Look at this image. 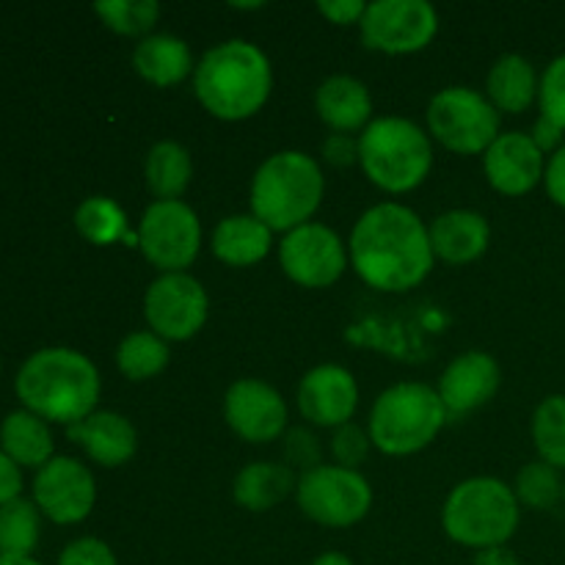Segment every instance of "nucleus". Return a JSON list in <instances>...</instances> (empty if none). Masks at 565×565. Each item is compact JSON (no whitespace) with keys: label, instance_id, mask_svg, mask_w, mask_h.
<instances>
[{"label":"nucleus","instance_id":"nucleus-1","mask_svg":"<svg viewBox=\"0 0 565 565\" xmlns=\"http://www.w3.org/2000/svg\"><path fill=\"white\" fill-rule=\"evenodd\" d=\"M351 259L356 274L375 290H412L434 268L428 226L403 204H375L353 226Z\"/></svg>","mask_w":565,"mask_h":565},{"label":"nucleus","instance_id":"nucleus-2","mask_svg":"<svg viewBox=\"0 0 565 565\" xmlns=\"http://www.w3.org/2000/svg\"><path fill=\"white\" fill-rule=\"evenodd\" d=\"M17 395L36 417L75 425L94 414L97 406V367L70 348H44L22 364L17 375Z\"/></svg>","mask_w":565,"mask_h":565},{"label":"nucleus","instance_id":"nucleus-3","mask_svg":"<svg viewBox=\"0 0 565 565\" xmlns=\"http://www.w3.org/2000/svg\"><path fill=\"white\" fill-rule=\"evenodd\" d=\"M193 88L210 114L224 121H241L263 108L274 88V72L257 44L230 39L202 55Z\"/></svg>","mask_w":565,"mask_h":565},{"label":"nucleus","instance_id":"nucleus-4","mask_svg":"<svg viewBox=\"0 0 565 565\" xmlns=\"http://www.w3.org/2000/svg\"><path fill=\"white\" fill-rule=\"evenodd\" d=\"M323 199V171L309 154L276 152L257 169L252 210L270 232H292L309 224Z\"/></svg>","mask_w":565,"mask_h":565},{"label":"nucleus","instance_id":"nucleus-5","mask_svg":"<svg viewBox=\"0 0 565 565\" xmlns=\"http://www.w3.org/2000/svg\"><path fill=\"white\" fill-rule=\"evenodd\" d=\"M359 163L381 191L406 193L428 177L434 149L414 121L384 116L370 121L359 136Z\"/></svg>","mask_w":565,"mask_h":565},{"label":"nucleus","instance_id":"nucleus-6","mask_svg":"<svg viewBox=\"0 0 565 565\" xmlns=\"http://www.w3.org/2000/svg\"><path fill=\"white\" fill-rule=\"evenodd\" d=\"M441 524L463 546H505L519 527V500L511 486L497 478L463 480L447 497Z\"/></svg>","mask_w":565,"mask_h":565},{"label":"nucleus","instance_id":"nucleus-7","mask_svg":"<svg viewBox=\"0 0 565 565\" xmlns=\"http://www.w3.org/2000/svg\"><path fill=\"white\" fill-rule=\"evenodd\" d=\"M445 419L439 392L425 384H395L381 392L370 412V441L386 456H412L436 439Z\"/></svg>","mask_w":565,"mask_h":565},{"label":"nucleus","instance_id":"nucleus-8","mask_svg":"<svg viewBox=\"0 0 565 565\" xmlns=\"http://www.w3.org/2000/svg\"><path fill=\"white\" fill-rule=\"evenodd\" d=\"M428 127L450 152L478 154L500 138V110L475 88L450 86L430 99Z\"/></svg>","mask_w":565,"mask_h":565},{"label":"nucleus","instance_id":"nucleus-9","mask_svg":"<svg viewBox=\"0 0 565 565\" xmlns=\"http://www.w3.org/2000/svg\"><path fill=\"white\" fill-rule=\"evenodd\" d=\"M298 508L326 527H351L367 516L373 489L356 469L318 467L298 480Z\"/></svg>","mask_w":565,"mask_h":565},{"label":"nucleus","instance_id":"nucleus-10","mask_svg":"<svg viewBox=\"0 0 565 565\" xmlns=\"http://www.w3.org/2000/svg\"><path fill=\"white\" fill-rule=\"evenodd\" d=\"M136 235L143 257L166 274H182L202 246V226L185 202L149 204Z\"/></svg>","mask_w":565,"mask_h":565},{"label":"nucleus","instance_id":"nucleus-11","mask_svg":"<svg viewBox=\"0 0 565 565\" xmlns=\"http://www.w3.org/2000/svg\"><path fill=\"white\" fill-rule=\"evenodd\" d=\"M362 42L390 55L417 53L439 31V14L425 0H379L362 17Z\"/></svg>","mask_w":565,"mask_h":565},{"label":"nucleus","instance_id":"nucleus-12","mask_svg":"<svg viewBox=\"0 0 565 565\" xmlns=\"http://www.w3.org/2000/svg\"><path fill=\"white\" fill-rule=\"evenodd\" d=\"M143 315L160 340H191L207 320V292L193 276L163 274L143 296Z\"/></svg>","mask_w":565,"mask_h":565},{"label":"nucleus","instance_id":"nucleus-13","mask_svg":"<svg viewBox=\"0 0 565 565\" xmlns=\"http://www.w3.org/2000/svg\"><path fill=\"white\" fill-rule=\"evenodd\" d=\"M285 274L301 287H329L348 265L340 235L323 224H303L287 232L279 246Z\"/></svg>","mask_w":565,"mask_h":565},{"label":"nucleus","instance_id":"nucleus-14","mask_svg":"<svg viewBox=\"0 0 565 565\" xmlns=\"http://www.w3.org/2000/svg\"><path fill=\"white\" fill-rule=\"evenodd\" d=\"M94 478L75 458H50L33 480V500L55 524H75L92 513Z\"/></svg>","mask_w":565,"mask_h":565},{"label":"nucleus","instance_id":"nucleus-15","mask_svg":"<svg viewBox=\"0 0 565 565\" xmlns=\"http://www.w3.org/2000/svg\"><path fill=\"white\" fill-rule=\"evenodd\" d=\"M224 417L241 439L263 445L274 441L287 428V403L274 386L263 381H237L224 397Z\"/></svg>","mask_w":565,"mask_h":565},{"label":"nucleus","instance_id":"nucleus-16","mask_svg":"<svg viewBox=\"0 0 565 565\" xmlns=\"http://www.w3.org/2000/svg\"><path fill=\"white\" fill-rule=\"evenodd\" d=\"M359 406V386L340 364H320L303 375L298 386V408L303 419L323 428H342L351 423Z\"/></svg>","mask_w":565,"mask_h":565},{"label":"nucleus","instance_id":"nucleus-17","mask_svg":"<svg viewBox=\"0 0 565 565\" xmlns=\"http://www.w3.org/2000/svg\"><path fill=\"white\" fill-rule=\"evenodd\" d=\"M483 169L494 191L524 196L544 180L546 163L544 152L527 132H500V138L486 149Z\"/></svg>","mask_w":565,"mask_h":565},{"label":"nucleus","instance_id":"nucleus-18","mask_svg":"<svg viewBox=\"0 0 565 565\" xmlns=\"http://www.w3.org/2000/svg\"><path fill=\"white\" fill-rule=\"evenodd\" d=\"M500 390V364L483 351H469L458 356L445 370L439 384V397L447 414L475 412L478 406L489 403Z\"/></svg>","mask_w":565,"mask_h":565},{"label":"nucleus","instance_id":"nucleus-19","mask_svg":"<svg viewBox=\"0 0 565 565\" xmlns=\"http://www.w3.org/2000/svg\"><path fill=\"white\" fill-rule=\"evenodd\" d=\"M70 439L77 441L94 463L108 469L130 461L138 447L136 428L116 412H94L81 423L70 425Z\"/></svg>","mask_w":565,"mask_h":565},{"label":"nucleus","instance_id":"nucleus-20","mask_svg":"<svg viewBox=\"0 0 565 565\" xmlns=\"http://www.w3.org/2000/svg\"><path fill=\"white\" fill-rule=\"evenodd\" d=\"M430 248L434 257L445 259L450 265L475 263L480 254L489 248V221L472 210H450L441 213L434 224L428 226Z\"/></svg>","mask_w":565,"mask_h":565},{"label":"nucleus","instance_id":"nucleus-21","mask_svg":"<svg viewBox=\"0 0 565 565\" xmlns=\"http://www.w3.org/2000/svg\"><path fill=\"white\" fill-rule=\"evenodd\" d=\"M320 119L337 132L364 130L373 116V99H370L367 86L351 75H334L320 83L315 94Z\"/></svg>","mask_w":565,"mask_h":565},{"label":"nucleus","instance_id":"nucleus-22","mask_svg":"<svg viewBox=\"0 0 565 565\" xmlns=\"http://www.w3.org/2000/svg\"><path fill=\"white\" fill-rule=\"evenodd\" d=\"M132 66L143 81L166 88L191 75L193 55L182 39L169 36V33H152L138 42L136 53H132Z\"/></svg>","mask_w":565,"mask_h":565},{"label":"nucleus","instance_id":"nucleus-23","mask_svg":"<svg viewBox=\"0 0 565 565\" xmlns=\"http://www.w3.org/2000/svg\"><path fill=\"white\" fill-rule=\"evenodd\" d=\"M270 230L257 215H230L213 232V254L232 268H248L270 252Z\"/></svg>","mask_w":565,"mask_h":565},{"label":"nucleus","instance_id":"nucleus-24","mask_svg":"<svg viewBox=\"0 0 565 565\" xmlns=\"http://www.w3.org/2000/svg\"><path fill=\"white\" fill-rule=\"evenodd\" d=\"M539 75L522 55H502L489 72V103L505 114H522L539 99Z\"/></svg>","mask_w":565,"mask_h":565},{"label":"nucleus","instance_id":"nucleus-25","mask_svg":"<svg viewBox=\"0 0 565 565\" xmlns=\"http://www.w3.org/2000/svg\"><path fill=\"white\" fill-rule=\"evenodd\" d=\"M298 489V480L290 467L285 463H248L241 469L235 478V500L237 505L248 508V511H270L287 500L290 491Z\"/></svg>","mask_w":565,"mask_h":565},{"label":"nucleus","instance_id":"nucleus-26","mask_svg":"<svg viewBox=\"0 0 565 565\" xmlns=\"http://www.w3.org/2000/svg\"><path fill=\"white\" fill-rule=\"evenodd\" d=\"M143 177L158 202H180V196L191 185L193 160L182 143L160 141L149 149Z\"/></svg>","mask_w":565,"mask_h":565},{"label":"nucleus","instance_id":"nucleus-27","mask_svg":"<svg viewBox=\"0 0 565 565\" xmlns=\"http://www.w3.org/2000/svg\"><path fill=\"white\" fill-rule=\"evenodd\" d=\"M6 456L22 467H44L53 458V436L42 417L31 412H14L0 428Z\"/></svg>","mask_w":565,"mask_h":565},{"label":"nucleus","instance_id":"nucleus-28","mask_svg":"<svg viewBox=\"0 0 565 565\" xmlns=\"http://www.w3.org/2000/svg\"><path fill=\"white\" fill-rule=\"evenodd\" d=\"M75 226L94 246H110V243H138V235L127 230V218L116 202L105 196H92L77 207Z\"/></svg>","mask_w":565,"mask_h":565},{"label":"nucleus","instance_id":"nucleus-29","mask_svg":"<svg viewBox=\"0 0 565 565\" xmlns=\"http://www.w3.org/2000/svg\"><path fill=\"white\" fill-rule=\"evenodd\" d=\"M116 364H119L121 375H127L130 381L154 379L169 364V345L154 331H136L121 340L119 351H116Z\"/></svg>","mask_w":565,"mask_h":565},{"label":"nucleus","instance_id":"nucleus-30","mask_svg":"<svg viewBox=\"0 0 565 565\" xmlns=\"http://www.w3.org/2000/svg\"><path fill=\"white\" fill-rule=\"evenodd\" d=\"M39 544V513L28 500L0 505V555L31 557Z\"/></svg>","mask_w":565,"mask_h":565},{"label":"nucleus","instance_id":"nucleus-31","mask_svg":"<svg viewBox=\"0 0 565 565\" xmlns=\"http://www.w3.org/2000/svg\"><path fill=\"white\" fill-rule=\"evenodd\" d=\"M533 441L541 461L565 469V395H550L535 408Z\"/></svg>","mask_w":565,"mask_h":565},{"label":"nucleus","instance_id":"nucleus-32","mask_svg":"<svg viewBox=\"0 0 565 565\" xmlns=\"http://www.w3.org/2000/svg\"><path fill=\"white\" fill-rule=\"evenodd\" d=\"M516 494L519 505H527L533 511H550L563 500V480L555 467L544 461H533L519 472L516 478Z\"/></svg>","mask_w":565,"mask_h":565},{"label":"nucleus","instance_id":"nucleus-33","mask_svg":"<svg viewBox=\"0 0 565 565\" xmlns=\"http://www.w3.org/2000/svg\"><path fill=\"white\" fill-rule=\"evenodd\" d=\"M94 11L110 31L121 36H143L160 17V6L154 0H103L94 6Z\"/></svg>","mask_w":565,"mask_h":565},{"label":"nucleus","instance_id":"nucleus-34","mask_svg":"<svg viewBox=\"0 0 565 565\" xmlns=\"http://www.w3.org/2000/svg\"><path fill=\"white\" fill-rule=\"evenodd\" d=\"M541 116L565 132V55H557L539 83Z\"/></svg>","mask_w":565,"mask_h":565},{"label":"nucleus","instance_id":"nucleus-35","mask_svg":"<svg viewBox=\"0 0 565 565\" xmlns=\"http://www.w3.org/2000/svg\"><path fill=\"white\" fill-rule=\"evenodd\" d=\"M331 452H334V458L340 461V467L356 469L359 463L367 458L370 436L364 434L359 425H342V428H337L334 439H331Z\"/></svg>","mask_w":565,"mask_h":565},{"label":"nucleus","instance_id":"nucleus-36","mask_svg":"<svg viewBox=\"0 0 565 565\" xmlns=\"http://www.w3.org/2000/svg\"><path fill=\"white\" fill-rule=\"evenodd\" d=\"M285 456L292 467L318 469L320 467V445L318 436L309 434L307 428H292L285 436Z\"/></svg>","mask_w":565,"mask_h":565},{"label":"nucleus","instance_id":"nucleus-37","mask_svg":"<svg viewBox=\"0 0 565 565\" xmlns=\"http://www.w3.org/2000/svg\"><path fill=\"white\" fill-rule=\"evenodd\" d=\"M58 565H116V557L103 541L81 539L61 552Z\"/></svg>","mask_w":565,"mask_h":565},{"label":"nucleus","instance_id":"nucleus-38","mask_svg":"<svg viewBox=\"0 0 565 565\" xmlns=\"http://www.w3.org/2000/svg\"><path fill=\"white\" fill-rule=\"evenodd\" d=\"M318 9L334 25H351V22H362L367 3H362V0H320Z\"/></svg>","mask_w":565,"mask_h":565},{"label":"nucleus","instance_id":"nucleus-39","mask_svg":"<svg viewBox=\"0 0 565 565\" xmlns=\"http://www.w3.org/2000/svg\"><path fill=\"white\" fill-rule=\"evenodd\" d=\"M544 185L552 202H555L557 207H565V143L552 154L550 163H546Z\"/></svg>","mask_w":565,"mask_h":565},{"label":"nucleus","instance_id":"nucleus-40","mask_svg":"<svg viewBox=\"0 0 565 565\" xmlns=\"http://www.w3.org/2000/svg\"><path fill=\"white\" fill-rule=\"evenodd\" d=\"M323 154L334 166H351L359 160V141H353L348 132H331L323 143Z\"/></svg>","mask_w":565,"mask_h":565},{"label":"nucleus","instance_id":"nucleus-41","mask_svg":"<svg viewBox=\"0 0 565 565\" xmlns=\"http://www.w3.org/2000/svg\"><path fill=\"white\" fill-rule=\"evenodd\" d=\"M20 491H22L20 467H17L6 452H0V505H6V502L11 500H20Z\"/></svg>","mask_w":565,"mask_h":565},{"label":"nucleus","instance_id":"nucleus-42","mask_svg":"<svg viewBox=\"0 0 565 565\" xmlns=\"http://www.w3.org/2000/svg\"><path fill=\"white\" fill-rule=\"evenodd\" d=\"M530 138L535 141V147L541 149V152H552L555 154L557 149L563 147V130L557 125H552V121H546L544 116H541L539 121H535L533 132H530Z\"/></svg>","mask_w":565,"mask_h":565},{"label":"nucleus","instance_id":"nucleus-43","mask_svg":"<svg viewBox=\"0 0 565 565\" xmlns=\"http://www.w3.org/2000/svg\"><path fill=\"white\" fill-rule=\"evenodd\" d=\"M475 565H519V561L511 550H505V546H491V550L478 552Z\"/></svg>","mask_w":565,"mask_h":565},{"label":"nucleus","instance_id":"nucleus-44","mask_svg":"<svg viewBox=\"0 0 565 565\" xmlns=\"http://www.w3.org/2000/svg\"><path fill=\"white\" fill-rule=\"evenodd\" d=\"M312 565H353V563L351 557L340 555V552H326V555H320Z\"/></svg>","mask_w":565,"mask_h":565},{"label":"nucleus","instance_id":"nucleus-45","mask_svg":"<svg viewBox=\"0 0 565 565\" xmlns=\"http://www.w3.org/2000/svg\"><path fill=\"white\" fill-rule=\"evenodd\" d=\"M0 565H42V563H36L33 557H3L0 555Z\"/></svg>","mask_w":565,"mask_h":565},{"label":"nucleus","instance_id":"nucleus-46","mask_svg":"<svg viewBox=\"0 0 565 565\" xmlns=\"http://www.w3.org/2000/svg\"><path fill=\"white\" fill-rule=\"evenodd\" d=\"M235 9H263V3H232Z\"/></svg>","mask_w":565,"mask_h":565},{"label":"nucleus","instance_id":"nucleus-47","mask_svg":"<svg viewBox=\"0 0 565 565\" xmlns=\"http://www.w3.org/2000/svg\"><path fill=\"white\" fill-rule=\"evenodd\" d=\"M563 502H565V480H563Z\"/></svg>","mask_w":565,"mask_h":565}]
</instances>
